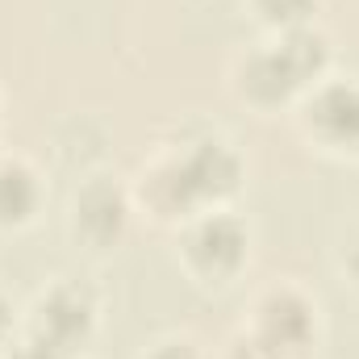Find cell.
<instances>
[{
  "mask_svg": "<svg viewBox=\"0 0 359 359\" xmlns=\"http://www.w3.org/2000/svg\"><path fill=\"white\" fill-rule=\"evenodd\" d=\"M276 59L284 63V72L292 76V84H301V80H309V76L326 63V42H322L318 34H309V29H292V34L276 46Z\"/></svg>",
  "mask_w": 359,
  "mask_h": 359,
  "instance_id": "obj_7",
  "label": "cell"
},
{
  "mask_svg": "<svg viewBox=\"0 0 359 359\" xmlns=\"http://www.w3.org/2000/svg\"><path fill=\"white\" fill-rule=\"evenodd\" d=\"M309 330H313V318H309V305L297 292H276V297L264 301V309H259V339L271 343L276 351L305 347Z\"/></svg>",
  "mask_w": 359,
  "mask_h": 359,
  "instance_id": "obj_2",
  "label": "cell"
},
{
  "mask_svg": "<svg viewBox=\"0 0 359 359\" xmlns=\"http://www.w3.org/2000/svg\"><path fill=\"white\" fill-rule=\"evenodd\" d=\"M247 88L255 92V96H264V100H280L284 92H292V76L284 72V63L276 59V50L271 55H259V59H251V67H247Z\"/></svg>",
  "mask_w": 359,
  "mask_h": 359,
  "instance_id": "obj_9",
  "label": "cell"
},
{
  "mask_svg": "<svg viewBox=\"0 0 359 359\" xmlns=\"http://www.w3.org/2000/svg\"><path fill=\"white\" fill-rule=\"evenodd\" d=\"M13 359H67V347H59V343H50V339L34 334L25 347H17V355H13Z\"/></svg>",
  "mask_w": 359,
  "mask_h": 359,
  "instance_id": "obj_11",
  "label": "cell"
},
{
  "mask_svg": "<svg viewBox=\"0 0 359 359\" xmlns=\"http://www.w3.org/2000/svg\"><path fill=\"white\" fill-rule=\"evenodd\" d=\"M38 201L34 176L21 163H0V222H21Z\"/></svg>",
  "mask_w": 359,
  "mask_h": 359,
  "instance_id": "obj_8",
  "label": "cell"
},
{
  "mask_svg": "<svg viewBox=\"0 0 359 359\" xmlns=\"http://www.w3.org/2000/svg\"><path fill=\"white\" fill-rule=\"evenodd\" d=\"M313 121L322 134L334 142H355L359 147V88L355 84H334L313 100Z\"/></svg>",
  "mask_w": 359,
  "mask_h": 359,
  "instance_id": "obj_5",
  "label": "cell"
},
{
  "mask_svg": "<svg viewBox=\"0 0 359 359\" xmlns=\"http://www.w3.org/2000/svg\"><path fill=\"white\" fill-rule=\"evenodd\" d=\"M151 359H192V351H188V347H176V343H172V347H159V351H155Z\"/></svg>",
  "mask_w": 359,
  "mask_h": 359,
  "instance_id": "obj_12",
  "label": "cell"
},
{
  "mask_svg": "<svg viewBox=\"0 0 359 359\" xmlns=\"http://www.w3.org/2000/svg\"><path fill=\"white\" fill-rule=\"evenodd\" d=\"M76 213H80V226L88 230L92 238L104 243V238H113V234L121 230V222H126V201H121V192H117L113 184L96 180V184H88V188L80 192Z\"/></svg>",
  "mask_w": 359,
  "mask_h": 359,
  "instance_id": "obj_6",
  "label": "cell"
},
{
  "mask_svg": "<svg viewBox=\"0 0 359 359\" xmlns=\"http://www.w3.org/2000/svg\"><path fill=\"white\" fill-rule=\"evenodd\" d=\"M351 268H355V276H359V247H355V255H351Z\"/></svg>",
  "mask_w": 359,
  "mask_h": 359,
  "instance_id": "obj_14",
  "label": "cell"
},
{
  "mask_svg": "<svg viewBox=\"0 0 359 359\" xmlns=\"http://www.w3.org/2000/svg\"><path fill=\"white\" fill-rule=\"evenodd\" d=\"M180 172L188 180L192 196L201 201V196H213V192H230L234 180H238V163H234V155H230L222 142H201V147L180 163Z\"/></svg>",
  "mask_w": 359,
  "mask_h": 359,
  "instance_id": "obj_4",
  "label": "cell"
},
{
  "mask_svg": "<svg viewBox=\"0 0 359 359\" xmlns=\"http://www.w3.org/2000/svg\"><path fill=\"white\" fill-rule=\"evenodd\" d=\"M192 247V259L205 271H230L238 259H243V247H247V234L234 217H209L192 230L188 238Z\"/></svg>",
  "mask_w": 359,
  "mask_h": 359,
  "instance_id": "obj_3",
  "label": "cell"
},
{
  "mask_svg": "<svg viewBox=\"0 0 359 359\" xmlns=\"http://www.w3.org/2000/svg\"><path fill=\"white\" fill-rule=\"evenodd\" d=\"M259 8H264V17H271V21L297 25V21L313 8V0H259Z\"/></svg>",
  "mask_w": 359,
  "mask_h": 359,
  "instance_id": "obj_10",
  "label": "cell"
},
{
  "mask_svg": "<svg viewBox=\"0 0 359 359\" xmlns=\"http://www.w3.org/2000/svg\"><path fill=\"white\" fill-rule=\"evenodd\" d=\"M4 326H8V313H4V305H0V339H4Z\"/></svg>",
  "mask_w": 359,
  "mask_h": 359,
  "instance_id": "obj_13",
  "label": "cell"
},
{
  "mask_svg": "<svg viewBox=\"0 0 359 359\" xmlns=\"http://www.w3.org/2000/svg\"><path fill=\"white\" fill-rule=\"evenodd\" d=\"M88 326H92V301L80 288H55L38 305V334L59 343V347L80 343L88 334Z\"/></svg>",
  "mask_w": 359,
  "mask_h": 359,
  "instance_id": "obj_1",
  "label": "cell"
}]
</instances>
